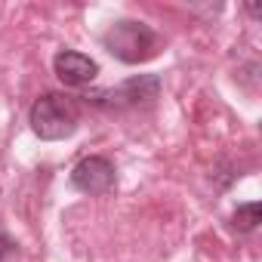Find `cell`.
I'll return each instance as SVG.
<instances>
[{
  "instance_id": "obj_7",
  "label": "cell",
  "mask_w": 262,
  "mask_h": 262,
  "mask_svg": "<svg viewBox=\"0 0 262 262\" xmlns=\"http://www.w3.org/2000/svg\"><path fill=\"white\" fill-rule=\"evenodd\" d=\"M13 250H16V244H13V241H10V237L4 234V231H0V262H4V259H7V256L13 253Z\"/></svg>"
},
{
  "instance_id": "obj_3",
  "label": "cell",
  "mask_w": 262,
  "mask_h": 262,
  "mask_svg": "<svg viewBox=\"0 0 262 262\" xmlns=\"http://www.w3.org/2000/svg\"><path fill=\"white\" fill-rule=\"evenodd\" d=\"M161 93V77L158 74H136L111 90H99L93 96H83L90 105L96 108H133V105H142V102H151L158 99Z\"/></svg>"
},
{
  "instance_id": "obj_6",
  "label": "cell",
  "mask_w": 262,
  "mask_h": 262,
  "mask_svg": "<svg viewBox=\"0 0 262 262\" xmlns=\"http://www.w3.org/2000/svg\"><path fill=\"white\" fill-rule=\"evenodd\" d=\"M262 222V207L253 201V204H241L234 213H231V228L237 234H250L256 225Z\"/></svg>"
},
{
  "instance_id": "obj_5",
  "label": "cell",
  "mask_w": 262,
  "mask_h": 262,
  "mask_svg": "<svg viewBox=\"0 0 262 262\" xmlns=\"http://www.w3.org/2000/svg\"><path fill=\"white\" fill-rule=\"evenodd\" d=\"M53 71L65 86H86L90 80H96L99 65L77 50H59L53 59Z\"/></svg>"
},
{
  "instance_id": "obj_2",
  "label": "cell",
  "mask_w": 262,
  "mask_h": 262,
  "mask_svg": "<svg viewBox=\"0 0 262 262\" xmlns=\"http://www.w3.org/2000/svg\"><path fill=\"white\" fill-rule=\"evenodd\" d=\"M102 47L123 65H139L158 53V34L145 22L120 19L102 34Z\"/></svg>"
},
{
  "instance_id": "obj_1",
  "label": "cell",
  "mask_w": 262,
  "mask_h": 262,
  "mask_svg": "<svg viewBox=\"0 0 262 262\" xmlns=\"http://www.w3.org/2000/svg\"><path fill=\"white\" fill-rule=\"evenodd\" d=\"M28 123L34 129V136L43 142H59L74 136V129L80 123V105L74 96L65 93H43L34 99L28 111Z\"/></svg>"
},
{
  "instance_id": "obj_4",
  "label": "cell",
  "mask_w": 262,
  "mask_h": 262,
  "mask_svg": "<svg viewBox=\"0 0 262 262\" xmlns=\"http://www.w3.org/2000/svg\"><path fill=\"white\" fill-rule=\"evenodd\" d=\"M117 176H114V164L102 155H90L83 158L74 170H71V185L90 198H102L114 188Z\"/></svg>"
}]
</instances>
